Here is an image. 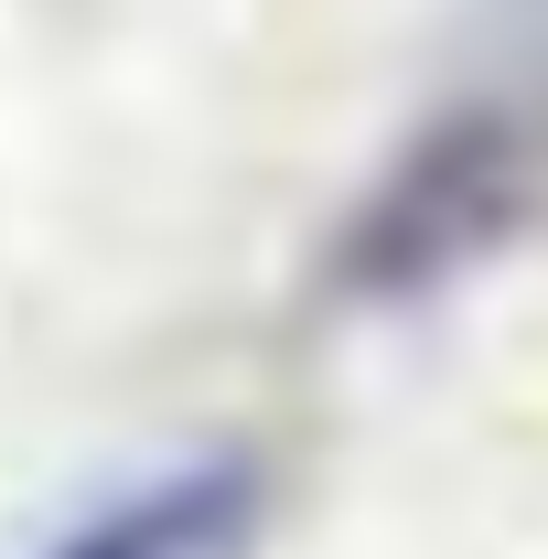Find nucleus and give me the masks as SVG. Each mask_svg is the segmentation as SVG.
<instances>
[{
	"instance_id": "2",
	"label": "nucleus",
	"mask_w": 548,
	"mask_h": 559,
	"mask_svg": "<svg viewBox=\"0 0 548 559\" xmlns=\"http://www.w3.org/2000/svg\"><path fill=\"white\" fill-rule=\"evenodd\" d=\"M259 538H270V463L237 441H205L108 485L33 559H259Z\"/></svg>"
},
{
	"instance_id": "1",
	"label": "nucleus",
	"mask_w": 548,
	"mask_h": 559,
	"mask_svg": "<svg viewBox=\"0 0 548 559\" xmlns=\"http://www.w3.org/2000/svg\"><path fill=\"white\" fill-rule=\"evenodd\" d=\"M548 215V130L516 97H474L377 173V194L334 237L344 301H430Z\"/></svg>"
}]
</instances>
